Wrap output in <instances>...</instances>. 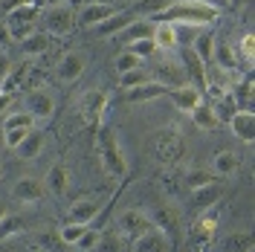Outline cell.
<instances>
[{"mask_svg":"<svg viewBox=\"0 0 255 252\" xmlns=\"http://www.w3.org/2000/svg\"><path fill=\"white\" fill-rule=\"evenodd\" d=\"M159 17L168 20V23H186V26L206 29L209 23L218 17V9L209 6L206 0H180V3H171V6H162Z\"/></svg>","mask_w":255,"mask_h":252,"instance_id":"obj_1","label":"cell"},{"mask_svg":"<svg viewBox=\"0 0 255 252\" xmlns=\"http://www.w3.org/2000/svg\"><path fill=\"white\" fill-rule=\"evenodd\" d=\"M41 23H44V32L49 38H67L70 32L76 29V9L70 3H52L44 9L41 15Z\"/></svg>","mask_w":255,"mask_h":252,"instance_id":"obj_2","label":"cell"},{"mask_svg":"<svg viewBox=\"0 0 255 252\" xmlns=\"http://www.w3.org/2000/svg\"><path fill=\"white\" fill-rule=\"evenodd\" d=\"M99 157H102V165H105V171L111 177H122L125 174L128 162H125V154H122L116 136H113V130H105L99 136Z\"/></svg>","mask_w":255,"mask_h":252,"instance_id":"obj_3","label":"cell"},{"mask_svg":"<svg viewBox=\"0 0 255 252\" xmlns=\"http://www.w3.org/2000/svg\"><path fill=\"white\" fill-rule=\"evenodd\" d=\"M23 113H29L35 122H49L55 116V96L47 87H32L23 96Z\"/></svg>","mask_w":255,"mask_h":252,"instance_id":"obj_4","label":"cell"},{"mask_svg":"<svg viewBox=\"0 0 255 252\" xmlns=\"http://www.w3.org/2000/svg\"><path fill=\"white\" fill-rule=\"evenodd\" d=\"M87 52L84 49H70V52H64L61 58L55 61V79L61 81V84H76V81L84 76V70H87Z\"/></svg>","mask_w":255,"mask_h":252,"instance_id":"obj_5","label":"cell"},{"mask_svg":"<svg viewBox=\"0 0 255 252\" xmlns=\"http://www.w3.org/2000/svg\"><path fill=\"white\" fill-rule=\"evenodd\" d=\"M111 200V194H99V197H79L73 200V206L67 209V223H81L90 226L96 221V215L102 212V206Z\"/></svg>","mask_w":255,"mask_h":252,"instance_id":"obj_6","label":"cell"},{"mask_svg":"<svg viewBox=\"0 0 255 252\" xmlns=\"http://www.w3.org/2000/svg\"><path fill=\"white\" fill-rule=\"evenodd\" d=\"M119 15V6L108 3V0H93V3H84L79 12H76V23L84 29H96L99 23H105L108 17Z\"/></svg>","mask_w":255,"mask_h":252,"instance_id":"obj_7","label":"cell"},{"mask_svg":"<svg viewBox=\"0 0 255 252\" xmlns=\"http://www.w3.org/2000/svg\"><path fill=\"white\" fill-rule=\"evenodd\" d=\"M47 194V186L38 180V177H20L12 183V200L20 206H32V203H41Z\"/></svg>","mask_w":255,"mask_h":252,"instance_id":"obj_8","label":"cell"},{"mask_svg":"<svg viewBox=\"0 0 255 252\" xmlns=\"http://www.w3.org/2000/svg\"><path fill=\"white\" fill-rule=\"evenodd\" d=\"M116 226H119V232H116L119 238H139L154 223H151V215L148 212H142V209H128V212L119 215Z\"/></svg>","mask_w":255,"mask_h":252,"instance_id":"obj_9","label":"cell"},{"mask_svg":"<svg viewBox=\"0 0 255 252\" xmlns=\"http://www.w3.org/2000/svg\"><path fill=\"white\" fill-rule=\"evenodd\" d=\"M171 241L159 226H148L139 238H133V252H168Z\"/></svg>","mask_w":255,"mask_h":252,"instance_id":"obj_10","label":"cell"},{"mask_svg":"<svg viewBox=\"0 0 255 252\" xmlns=\"http://www.w3.org/2000/svg\"><path fill=\"white\" fill-rule=\"evenodd\" d=\"M105 105H108V93L105 90H87V93L81 96V119L87 122V125H96L99 119H102V113H105Z\"/></svg>","mask_w":255,"mask_h":252,"instance_id":"obj_11","label":"cell"},{"mask_svg":"<svg viewBox=\"0 0 255 252\" xmlns=\"http://www.w3.org/2000/svg\"><path fill=\"white\" fill-rule=\"evenodd\" d=\"M44 145H47V133L41 130V127H32L29 133L23 136V142L15 148V157L23 159V162H32V159L41 157V151H44Z\"/></svg>","mask_w":255,"mask_h":252,"instance_id":"obj_12","label":"cell"},{"mask_svg":"<svg viewBox=\"0 0 255 252\" xmlns=\"http://www.w3.org/2000/svg\"><path fill=\"white\" fill-rule=\"evenodd\" d=\"M151 35H154V20H151V17H139V20H128L125 29L119 32L116 38H119V44L130 47V44L145 41V38H151Z\"/></svg>","mask_w":255,"mask_h":252,"instance_id":"obj_13","label":"cell"},{"mask_svg":"<svg viewBox=\"0 0 255 252\" xmlns=\"http://www.w3.org/2000/svg\"><path fill=\"white\" fill-rule=\"evenodd\" d=\"M154 73H157V84H162L165 90H171V87H183V84H189V76H186V70L180 67L177 61H162L154 67Z\"/></svg>","mask_w":255,"mask_h":252,"instance_id":"obj_14","label":"cell"},{"mask_svg":"<svg viewBox=\"0 0 255 252\" xmlns=\"http://www.w3.org/2000/svg\"><path fill=\"white\" fill-rule=\"evenodd\" d=\"M165 96L174 102L177 111L183 113H191L197 105H203V99H200V90L197 87H191V84H183V87H171V90H165Z\"/></svg>","mask_w":255,"mask_h":252,"instance_id":"obj_15","label":"cell"},{"mask_svg":"<svg viewBox=\"0 0 255 252\" xmlns=\"http://www.w3.org/2000/svg\"><path fill=\"white\" fill-rule=\"evenodd\" d=\"M52 47V38H49L44 29H32L23 41H20V49H23V58H41L44 52H49Z\"/></svg>","mask_w":255,"mask_h":252,"instance_id":"obj_16","label":"cell"},{"mask_svg":"<svg viewBox=\"0 0 255 252\" xmlns=\"http://www.w3.org/2000/svg\"><path fill=\"white\" fill-rule=\"evenodd\" d=\"M212 61H215V67H221L223 73L238 70V55H235V49L229 47L223 38H215L212 41Z\"/></svg>","mask_w":255,"mask_h":252,"instance_id":"obj_17","label":"cell"},{"mask_svg":"<svg viewBox=\"0 0 255 252\" xmlns=\"http://www.w3.org/2000/svg\"><path fill=\"white\" fill-rule=\"evenodd\" d=\"M229 125H232V133H235L238 139H244V142H253L255 139V116H253V111L232 113Z\"/></svg>","mask_w":255,"mask_h":252,"instance_id":"obj_18","label":"cell"},{"mask_svg":"<svg viewBox=\"0 0 255 252\" xmlns=\"http://www.w3.org/2000/svg\"><path fill=\"white\" fill-rule=\"evenodd\" d=\"M151 41H154V47H157V49H174L177 47V29H174V23H168V20H159V23H154V35H151Z\"/></svg>","mask_w":255,"mask_h":252,"instance_id":"obj_19","label":"cell"},{"mask_svg":"<svg viewBox=\"0 0 255 252\" xmlns=\"http://www.w3.org/2000/svg\"><path fill=\"white\" fill-rule=\"evenodd\" d=\"M151 81V70L148 67H133V70H128V73H119V87L125 90V93H130V90H136V87H142V84H148Z\"/></svg>","mask_w":255,"mask_h":252,"instance_id":"obj_20","label":"cell"},{"mask_svg":"<svg viewBox=\"0 0 255 252\" xmlns=\"http://www.w3.org/2000/svg\"><path fill=\"white\" fill-rule=\"evenodd\" d=\"M209 171L215 174V177H229V174L238 171V157L232 154V151H218L215 157H212V168Z\"/></svg>","mask_w":255,"mask_h":252,"instance_id":"obj_21","label":"cell"},{"mask_svg":"<svg viewBox=\"0 0 255 252\" xmlns=\"http://www.w3.org/2000/svg\"><path fill=\"white\" fill-rule=\"evenodd\" d=\"M47 183H49V191H52L55 197L67 194V189H70V174H67V168H64V165H52L49 174H47Z\"/></svg>","mask_w":255,"mask_h":252,"instance_id":"obj_22","label":"cell"},{"mask_svg":"<svg viewBox=\"0 0 255 252\" xmlns=\"http://www.w3.org/2000/svg\"><path fill=\"white\" fill-rule=\"evenodd\" d=\"M32 127H35V119L23 111H15V113L3 116V130H32Z\"/></svg>","mask_w":255,"mask_h":252,"instance_id":"obj_23","label":"cell"},{"mask_svg":"<svg viewBox=\"0 0 255 252\" xmlns=\"http://www.w3.org/2000/svg\"><path fill=\"white\" fill-rule=\"evenodd\" d=\"M191 122L200 127V130H212V127L218 125V113L206 108V105H197L194 111H191Z\"/></svg>","mask_w":255,"mask_h":252,"instance_id":"obj_24","label":"cell"},{"mask_svg":"<svg viewBox=\"0 0 255 252\" xmlns=\"http://www.w3.org/2000/svg\"><path fill=\"white\" fill-rule=\"evenodd\" d=\"M212 41H215V38H212V32H209V29H203L200 35H197V38H194V44H191V49H194V55H197V58H200L203 64H209V61H212Z\"/></svg>","mask_w":255,"mask_h":252,"instance_id":"obj_25","label":"cell"},{"mask_svg":"<svg viewBox=\"0 0 255 252\" xmlns=\"http://www.w3.org/2000/svg\"><path fill=\"white\" fill-rule=\"evenodd\" d=\"M221 183H209V186H203V189L194 191V203L200 206V209H206V206L218 203V197H221Z\"/></svg>","mask_w":255,"mask_h":252,"instance_id":"obj_26","label":"cell"},{"mask_svg":"<svg viewBox=\"0 0 255 252\" xmlns=\"http://www.w3.org/2000/svg\"><path fill=\"white\" fill-rule=\"evenodd\" d=\"M165 93V87L162 84H157V81H148V84H142V87H136V90H130L128 93V99L130 102H148V99H157V96Z\"/></svg>","mask_w":255,"mask_h":252,"instance_id":"obj_27","label":"cell"},{"mask_svg":"<svg viewBox=\"0 0 255 252\" xmlns=\"http://www.w3.org/2000/svg\"><path fill=\"white\" fill-rule=\"evenodd\" d=\"M177 151H180V139H177L174 133H159L157 139V154L162 159H174Z\"/></svg>","mask_w":255,"mask_h":252,"instance_id":"obj_28","label":"cell"},{"mask_svg":"<svg viewBox=\"0 0 255 252\" xmlns=\"http://www.w3.org/2000/svg\"><path fill=\"white\" fill-rule=\"evenodd\" d=\"M142 58H139V55H133V52H130V49H122V52H119V55H116V58H113V67H116V76H119V73H128V70H133V67H142Z\"/></svg>","mask_w":255,"mask_h":252,"instance_id":"obj_29","label":"cell"},{"mask_svg":"<svg viewBox=\"0 0 255 252\" xmlns=\"http://www.w3.org/2000/svg\"><path fill=\"white\" fill-rule=\"evenodd\" d=\"M209 183H215V174L209 171V168H194V171L186 174V186H189L191 191L203 189V186H209Z\"/></svg>","mask_w":255,"mask_h":252,"instance_id":"obj_30","label":"cell"},{"mask_svg":"<svg viewBox=\"0 0 255 252\" xmlns=\"http://www.w3.org/2000/svg\"><path fill=\"white\" fill-rule=\"evenodd\" d=\"M84 232H87V226H81V223H64L61 229H58V238H61L67 247H76Z\"/></svg>","mask_w":255,"mask_h":252,"instance_id":"obj_31","label":"cell"},{"mask_svg":"<svg viewBox=\"0 0 255 252\" xmlns=\"http://www.w3.org/2000/svg\"><path fill=\"white\" fill-rule=\"evenodd\" d=\"M125 23H128V15H122V12H119V15L108 17L105 23H99V26H96V32H99V35H113V32L119 35V32L125 29Z\"/></svg>","mask_w":255,"mask_h":252,"instance_id":"obj_32","label":"cell"},{"mask_svg":"<svg viewBox=\"0 0 255 252\" xmlns=\"http://www.w3.org/2000/svg\"><path fill=\"white\" fill-rule=\"evenodd\" d=\"M122 250V238L116 235V232H108V235H102L99 232V241H96V247H93V252H119Z\"/></svg>","mask_w":255,"mask_h":252,"instance_id":"obj_33","label":"cell"},{"mask_svg":"<svg viewBox=\"0 0 255 252\" xmlns=\"http://www.w3.org/2000/svg\"><path fill=\"white\" fill-rule=\"evenodd\" d=\"M23 229V218H17V215H6L3 221H0V241L9 235H17Z\"/></svg>","mask_w":255,"mask_h":252,"instance_id":"obj_34","label":"cell"},{"mask_svg":"<svg viewBox=\"0 0 255 252\" xmlns=\"http://www.w3.org/2000/svg\"><path fill=\"white\" fill-rule=\"evenodd\" d=\"M125 49H130V52H133V55H139V58H148V55H151V52H154V41H151V38H145V41H136V44H130V47H125Z\"/></svg>","mask_w":255,"mask_h":252,"instance_id":"obj_35","label":"cell"},{"mask_svg":"<svg viewBox=\"0 0 255 252\" xmlns=\"http://www.w3.org/2000/svg\"><path fill=\"white\" fill-rule=\"evenodd\" d=\"M96 241H99V232H96V229H87V232L81 235V241H79V244H76V247H79L81 252H93Z\"/></svg>","mask_w":255,"mask_h":252,"instance_id":"obj_36","label":"cell"},{"mask_svg":"<svg viewBox=\"0 0 255 252\" xmlns=\"http://www.w3.org/2000/svg\"><path fill=\"white\" fill-rule=\"evenodd\" d=\"M241 52H244V61L253 64V35H244V41H241Z\"/></svg>","mask_w":255,"mask_h":252,"instance_id":"obj_37","label":"cell"},{"mask_svg":"<svg viewBox=\"0 0 255 252\" xmlns=\"http://www.w3.org/2000/svg\"><path fill=\"white\" fill-rule=\"evenodd\" d=\"M12 73V61H9V55H6V49H0V81L6 79Z\"/></svg>","mask_w":255,"mask_h":252,"instance_id":"obj_38","label":"cell"},{"mask_svg":"<svg viewBox=\"0 0 255 252\" xmlns=\"http://www.w3.org/2000/svg\"><path fill=\"white\" fill-rule=\"evenodd\" d=\"M9 44H12V32L6 26V20H0V49H6Z\"/></svg>","mask_w":255,"mask_h":252,"instance_id":"obj_39","label":"cell"},{"mask_svg":"<svg viewBox=\"0 0 255 252\" xmlns=\"http://www.w3.org/2000/svg\"><path fill=\"white\" fill-rule=\"evenodd\" d=\"M6 215H9V212H6V203H3V197H0V221H3Z\"/></svg>","mask_w":255,"mask_h":252,"instance_id":"obj_40","label":"cell"}]
</instances>
